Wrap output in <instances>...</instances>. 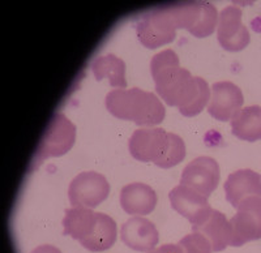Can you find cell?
Returning a JSON list of instances; mask_svg holds the SVG:
<instances>
[{
    "label": "cell",
    "instance_id": "1",
    "mask_svg": "<svg viewBox=\"0 0 261 253\" xmlns=\"http://www.w3.org/2000/svg\"><path fill=\"white\" fill-rule=\"evenodd\" d=\"M107 111L122 120H130L140 127H154L165 119V106L154 93L140 88L114 89L105 98Z\"/></svg>",
    "mask_w": 261,
    "mask_h": 253
},
{
    "label": "cell",
    "instance_id": "2",
    "mask_svg": "<svg viewBox=\"0 0 261 253\" xmlns=\"http://www.w3.org/2000/svg\"><path fill=\"white\" fill-rule=\"evenodd\" d=\"M176 29H180L179 3L154 7L143 13L136 22L140 43L150 50L174 41Z\"/></svg>",
    "mask_w": 261,
    "mask_h": 253
},
{
    "label": "cell",
    "instance_id": "3",
    "mask_svg": "<svg viewBox=\"0 0 261 253\" xmlns=\"http://www.w3.org/2000/svg\"><path fill=\"white\" fill-rule=\"evenodd\" d=\"M150 73L157 94L171 107H176L180 94L192 75L179 64L178 55L172 50H163L150 60Z\"/></svg>",
    "mask_w": 261,
    "mask_h": 253
},
{
    "label": "cell",
    "instance_id": "4",
    "mask_svg": "<svg viewBox=\"0 0 261 253\" xmlns=\"http://www.w3.org/2000/svg\"><path fill=\"white\" fill-rule=\"evenodd\" d=\"M76 140V127L64 114L57 113L48 122L46 131L37 146L33 157L30 171L38 168L42 162L48 157H62L68 153Z\"/></svg>",
    "mask_w": 261,
    "mask_h": 253
},
{
    "label": "cell",
    "instance_id": "5",
    "mask_svg": "<svg viewBox=\"0 0 261 253\" xmlns=\"http://www.w3.org/2000/svg\"><path fill=\"white\" fill-rule=\"evenodd\" d=\"M110 193V184L102 174L85 171L74 176L68 188L69 203L74 208L93 209Z\"/></svg>",
    "mask_w": 261,
    "mask_h": 253
},
{
    "label": "cell",
    "instance_id": "6",
    "mask_svg": "<svg viewBox=\"0 0 261 253\" xmlns=\"http://www.w3.org/2000/svg\"><path fill=\"white\" fill-rule=\"evenodd\" d=\"M232 238L230 245L241 247L248 241L261 239V197H247L230 219Z\"/></svg>",
    "mask_w": 261,
    "mask_h": 253
},
{
    "label": "cell",
    "instance_id": "7",
    "mask_svg": "<svg viewBox=\"0 0 261 253\" xmlns=\"http://www.w3.org/2000/svg\"><path fill=\"white\" fill-rule=\"evenodd\" d=\"M180 29L188 30L196 38H205L213 34L218 24V12L211 3L181 2L179 3Z\"/></svg>",
    "mask_w": 261,
    "mask_h": 253
},
{
    "label": "cell",
    "instance_id": "8",
    "mask_svg": "<svg viewBox=\"0 0 261 253\" xmlns=\"http://www.w3.org/2000/svg\"><path fill=\"white\" fill-rule=\"evenodd\" d=\"M220 166L211 157H197L184 167L180 176V184L208 199L220 182Z\"/></svg>",
    "mask_w": 261,
    "mask_h": 253
},
{
    "label": "cell",
    "instance_id": "9",
    "mask_svg": "<svg viewBox=\"0 0 261 253\" xmlns=\"http://www.w3.org/2000/svg\"><path fill=\"white\" fill-rule=\"evenodd\" d=\"M217 39L226 51L237 52L249 43V32L242 24V9L235 6L226 7L218 16Z\"/></svg>",
    "mask_w": 261,
    "mask_h": 253
},
{
    "label": "cell",
    "instance_id": "10",
    "mask_svg": "<svg viewBox=\"0 0 261 253\" xmlns=\"http://www.w3.org/2000/svg\"><path fill=\"white\" fill-rule=\"evenodd\" d=\"M244 97L241 88L230 81H220L212 87L209 115L220 122H228L242 110Z\"/></svg>",
    "mask_w": 261,
    "mask_h": 253
},
{
    "label": "cell",
    "instance_id": "11",
    "mask_svg": "<svg viewBox=\"0 0 261 253\" xmlns=\"http://www.w3.org/2000/svg\"><path fill=\"white\" fill-rule=\"evenodd\" d=\"M170 204L179 214L187 218L192 226L201 223L213 210L208 203V199L193 191L186 185H176L169 193Z\"/></svg>",
    "mask_w": 261,
    "mask_h": 253
},
{
    "label": "cell",
    "instance_id": "12",
    "mask_svg": "<svg viewBox=\"0 0 261 253\" xmlns=\"http://www.w3.org/2000/svg\"><path fill=\"white\" fill-rule=\"evenodd\" d=\"M122 240L127 247L139 252H150L160 240V234L153 222L143 217H134L123 223Z\"/></svg>",
    "mask_w": 261,
    "mask_h": 253
},
{
    "label": "cell",
    "instance_id": "13",
    "mask_svg": "<svg viewBox=\"0 0 261 253\" xmlns=\"http://www.w3.org/2000/svg\"><path fill=\"white\" fill-rule=\"evenodd\" d=\"M223 188L226 200L238 208L247 197H261V175L248 168L238 170L228 175Z\"/></svg>",
    "mask_w": 261,
    "mask_h": 253
},
{
    "label": "cell",
    "instance_id": "14",
    "mask_svg": "<svg viewBox=\"0 0 261 253\" xmlns=\"http://www.w3.org/2000/svg\"><path fill=\"white\" fill-rule=\"evenodd\" d=\"M167 132L163 128H140L128 141L130 155L140 162H154L162 149Z\"/></svg>",
    "mask_w": 261,
    "mask_h": 253
},
{
    "label": "cell",
    "instance_id": "15",
    "mask_svg": "<svg viewBox=\"0 0 261 253\" xmlns=\"http://www.w3.org/2000/svg\"><path fill=\"white\" fill-rule=\"evenodd\" d=\"M120 205L127 214L148 215L157 205V193L145 183H130L120 191Z\"/></svg>",
    "mask_w": 261,
    "mask_h": 253
},
{
    "label": "cell",
    "instance_id": "16",
    "mask_svg": "<svg viewBox=\"0 0 261 253\" xmlns=\"http://www.w3.org/2000/svg\"><path fill=\"white\" fill-rule=\"evenodd\" d=\"M193 233H199L208 239L213 252H220L230 245L232 238L231 224L223 213L213 209L201 223L192 226Z\"/></svg>",
    "mask_w": 261,
    "mask_h": 253
},
{
    "label": "cell",
    "instance_id": "17",
    "mask_svg": "<svg viewBox=\"0 0 261 253\" xmlns=\"http://www.w3.org/2000/svg\"><path fill=\"white\" fill-rule=\"evenodd\" d=\"M211 90L208 82L202 77H191L187 87L184 88L180 94L176 107L179 108L181 115L187 118H192L199 115L209 102Z\"/></svg>",
    "mask_w": 261,
    "mask_h": 253
},
{
    "label": "cell",
    "instance_id": "18",
    "mask_svg": "<svg viewBox=\"0 0 261 253\" xmlns=\"http://www.w3.org/2000/svg\"><path fill=\"white\" fill-rule=\"evenodd\" d=\"M116 240L115 220L103 213H95V224L92 233L80 240L84 248L92 252H102L113 247Z\"/></svg>",
    "mask_w": 261,
    "mask_h": 253
},
{
    "label": "cell",
    "instance_id": "19",
    "mask_svg": "<svg viewBox=\"0 0 261 253\" xmlns=\"http://www.w3.org/2000/svg\"><path fill=\"white\" fill-rule=\"evenodd\" d=\"M231 132L239 140H261V107L248 106L242 108L231 119Z\"/></svg>",
    "mask_w": 261,
    "mask_h": 253
},
{
    "label": "cell",
    "instance_id": "20",
    "mask_svg": "<svg viewBox=\"0 0 261 253\" xmlns=\"http://www.w3.org/2000/svg\"><path fill=\"white\" fill-rule=\"evenodd\" d=\"M92 71L97 81H101L106 77L110 81V87L118 88V89H124L127 87L125 63L116 58L115 55L107 54L98 57L93 62Z\"/></svg>",
    "mask_w": 261,
    "mask_h": 253
},
{
    "label": "cell",
    "instance_id": "21",
    "mask_svg": "<svg viewBox=\"0 0 261 253\" xmlns=\"http://www.w3.org/2000/svg\"><path fill=\"white\" fill-rule=\"evenodd\" d=\"M95 224V213L88 208H74L65 210L63 218V230L64 235L80 241L93 231Z\"/></svg>",
    "mask_w": 261,
    "mask_h": 253
},
{
    "label": "cell",
    "instance_id": "22",
    "mask_svg": "<svg viewBox=\"0 0 261 253\" xmlns=\"http://www.w3.org/2000/svg\"><path fill=\"white\" fill-rule=\"evenodd\" d=\"M186 157V144L180 136L167 132L162 150L154 161L155 166L161 168H170L180 163Z\"/></svg>",
    "mask_w": 261,
    "mask_h": 253
},
{
    "label": "cell",
    "instance_id": "23",
    "mask_svg": "<svg viewBox=\"0 0 261 253\" xmlns=\"http://www.w3.org/2000/svg\"><path fill=\"white\" fill-rule=\"evenodd\" d=\"M179 253H212V245L204 235L192 233L186 235L176 244Z\"/></svg>",
    "mask_w": 261,
    "mask_h": 253
},
{
    "label": "cell",
    "instance_id": "24",
    "mask_svg": "<svg viewBox=\"0 0 261 253\" xmlns=\"http://www.w3.org/2000/svg\"><path fill=\"white\" fill-rule=\"evenodd\" d=\"M148 253H179L176 244H165L161 245L157 249H151Z\"/></svg>",
    "mask_w": 261,
    "mask_h": 253
},
{
    "label": "cell",
    "instance_id": "25",
    "mask_svg": "<svg viewBox=\"0 0 261 253\" xmlns=\"http://www.w3.org/2000/svg\"><path fill=\"white\" fill-rule=\"evenodd\" d=\"M32 253H62L57 247H54V245L50 244H43L37 247L36 249H33Z\"/></svg>",
    "mask_w": 261,
    "mask_h": 253
}]
</instances>
